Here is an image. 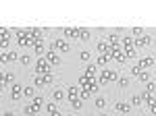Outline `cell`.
Returning <instances> with one entry per match:
<instances>
[{"label": "cell", "instance_id": "cell-12", "mask_svg": "<svg viewBox=\"0 0 156 116\" xmlns=\"http://www.w3.org/2000/svg\"><path fill=\"white\" fill-rule=\"evenodd\" d=\"M135 44H137V46H146V44H150V37H148V35H144V37H140Z\"/></svg>", "mask_w": 156, "mask_h": 116}, {"label": "cell", "instance_id": "cell-15", "mask_svg": "<svg viewBox=\"0 0 156 116\" xmlns=\"http://www.w3.org/2000/svg\"><path fill=\"white\" fill-rule=\"evenodd\" d=\"M62 97H65V91L62 89H56L54 91V100H62Z\"/></svg>", "mask_w": 156, "mask_h": 116}, {"label": "cell", "instance_id": "cell-2", "mask_svg": "<svg viewBox=\"0 0 156 116\" xmlns=\"http://www.w3.org/2000/svg\"><path fill=\"white\" fill-rule=\"evenodd\" d=\"M117 79H119V75H117L115 70H104V73H102V77H100L98 81H100V85H102V83H108V81H117Z\"/></svg>", "mask_w": 156, "mask_h": 116}, {"label": "cell", "instance_id": "cell-11", "mask_svg": "<svg viewBox=\"0 0 156 116\" xmlns=\"http://www.w3.org/2000/svg\"><path fill=\"white\" fill-rule=\"evenodd\" d=\"M115 108H117L119 112H127V110H129V104H125V102H119V104L115 106Z\"/></svg>", "mask_w": 156, "mask_h": 116}, {"label": "cell", "instance_id": "cell-24", "mask_svg": "<svg viewBox=\"0 0 156 116\" xmlns=\"http://www.w3.org/2000/svg\"><path fill=\"white\" fill-rule=\"evenodd\" d=\"M50 116H60V112H58V110H56V112H54V114H50Z\"/></svg>", "mask_w": 156, "mask_h": 116}, {"label": "cell", "instance_id": "cell-14", "mask_svg": "<svg viewBox=\"0 0 156 116\" xmlns=\"http://www.w3.org/2000/svg\"><path fill=\"white\" fill-rule=\"evenodd\" d=\"M23 95L31 97V95H34V87H23Z\"/></svg>", "mask_w": 156, "mask_h": 116}, {"label": "cell", "instance_id": "cell-1", "mask_svg": "<svg viewBox=\"0 0 156 116\" xmlns=\"http://www.w3.org/2000/svg\"><path fill=\"white\" fill-rule=\"evenodd\" d=\"M36 70H37V75H42V73L50 75V62L46 60V58H40V60H37V64H36Z\"/></svg>", "mask_w": 156, "mask_h": 116}, {"label": "cell", "instance_id": "cell-9", "mask_svg": "<svg viewBox=\"0 0 156 116\" xmlns=\"http://www.w3.org/2000/svg\"><path fill=\"white\" fill-rule=\"evenodd\" d=\"M77 37H81V39H87V37H90V31H87V29H77Z\"/></svg>", "mask_w": 156, "mask_h": 116}, {"label": "cell", "instance_id": "cell-25", "mask_svg": "<svg viewBox=\"0 0 156 116\" xmlns=\"http://www.w3.org/2000/svg\"><path fill=\"white\" fill-rule=\"evenodd\" d=\"M4 116H12V112H6V114H4Z\"/></svg>", "mask_w": 156, "mask_h": 116}, {"label": "cell", "instance_id": "cell-23", "mask_svg": "<svg viewBox=\"0 0 156 116\" xmlns=\"http://www.w3.org/2000/svg\"><path fill=\"white\" fill-rule=\"evenodd\" d=\"M73 108H81V100H75V102H71Z\"/></svg>", "mask_w": 156, "mask_h": 116}, {"label": "cell", "instance_id": "cell-5", "mask_svg": "<svg viewBox=\"0 0 156 116\" xmlns=\"http://www.w3.org/2000/svg\"><path fill=\"white\" fill-rule=\"evenodd\" d=\"M50 81H52V75H46V77L37 75V77H36V85H37V87H44V85H46V83H50Z\"/></svg>", "mask_w": 156, "mask_h": 116}, {"label": "cell", "instance_id": "cell-20", "mask_svg": "<svg viewBox=\"0 0 156 116\" xmlns=\"http://www.w3.org/2000/svg\"><path fill=\"white\" fill-rule=\"evenodd\" d=\"M36 52H37V54H42V52H44V46H42V44H36Z\"/></svg>", "mask_w": 156, "mask_h": 116}, {"label": "cell", "instance_id": "cell-22", "mask_svg": "<svg viewBox=\"0 0 156 116\" xmlns=\"http://www.w3.org/2000/svg\"><path fill=\"white\" fill-rule=\"evenodd\" d=\"M148 64H152V58H146V60H142V67H148Z\"/></svg>", "mask_w": 156, "mask_h": 116}, {"label": "cell", "instance_id": "cell-13", "mask_svg": "<svg viewBox=\"0 0 156 116\" xmlns=\"http://www.w3.org/2000/svg\"><path fill=\"white\" fill-rule=\"evenodd\" d=\"M108 58H110L108 54H102V56L98 58V64H106V62H108Z\"/></svg>", "mask_w": 156, "mask_h": 116}, {"label": "cell", "instance_id": "cell-8", "mask_svg": "<svg viewBox=\"0 0 156 116\" xmlns=\"http://www.w3.org/2000/svg\"><path fill=\"white\" fill-rule=\"evenodd\" d=\"M46 60H48L50 64H56V62H58V56H56L54 52H48V58H46Z\"/></svg>", "mask_w": 156, "mask_h": 116}, {"label": "cell", "instance_id": "cell-3", "mask_svg": "<svg viewBox=\"0 0 156 116\" xmlns=\"http://www.w3.org/2000/svg\"><path fill=\"white\" fill-rule=\"evenodd\" d=\"M42 104H44V100H42V97H36V100H34V104L25 108V112H27V114H36L37 110H40V106H42Z\"/></svg>", "mask_w": 156, "mask_h": 116}, {"label": "cell", "instance_id": "cell-16", "mask_svg": "<svg viewBox=\"0 0 156 116\" xmlns=\"http://www.w3.org/2000/svg\"><path fill=\"white\" fill-rule=\"evenodd\" d=\"M46 110H48L50 114H54V112H56V104H48V106H46Z\"/></svg>", "mask_w": 156, "mask_h": 116}, {"label": "cell", "instance_id": "cell-17", "mask_svg": "<svg viewBox=\"0 0 156 116\" xmlns=\"http://www.w3.org/2000/svg\"><path fill=\"white\" fill-rule=\"evenodd\" d=\"M79 58H81V60H85V62H87V60H90V52H81V54H79Z\"/></svg>", "mask_w": 156, "mask_h": 116}, {"label": "cell", "instance_id": "cell-26", "mask_svg": "<svg viewBox=\"0 0 156 116\" xmlns=\"http://www.w3.org/2000/svg\"><path fill=\"white\" fill-rule=\"evenodd\" d=\"M29 116H36V114H29Z\"/></svg>", "mask_w": 156, "mask_h": 116}, {"label": "cell", "instance_id": "cell-18", "mask_svg": "<svg viewBox=\"0 0 156 116\" xmlns=\"http://www.w3.org/2000/svg\"><path fill=\"white\" fill-rule=\"evenodd\" d=\"M104 104H106V102H104L102 97H98V100H96V106H98V108H104Z\"/></svg>", "mask_w": 156, "mask_h": 116}, {"label": "cell", "instance_id": "cell-7", "mask_svg": "<svg viewBox=\"0 0 156 116\" xmlns=\"http://www.w3.org/2000/svg\"><path fill=\"white\" fill-rule=\"evenodd\" d=\"M12 100H19V97H21V95H23V87H21V85H12Z\"/></svg>", "mask_w": 156, "mask_h": 116}, {"label": "cell", "instance_id": "cell-6", "mask_svg": "<svg viewBox=\"0 0 156 116\" xmlns=\"http://www.w3.org/2000/svg\"><path fill=\"white\" fill-rule=\"evenodd\" d=\"M0 60H2V62H12V60H17V52H6V54H2V56H0Z\"/></svg>", "mask_w": 156, "mask_h": 116}, {"label": "cell", "instance_id": "cell-10", "mask_svg": "<svg viewBox=\"0 0 156 116\" xmlns=\"http://www.w3.org/2000/svg\"><path fill=\"white\" fill-rule=\"evenodd\" d=\"M69 100H71V102L77 100V87H69Z\"/></svg>", "mask_w": 156, "mask_h": 116}, {"label": "cell", "instance_id": "cell-21", "mask_svg": "<svg viewBox=\"0 0 156 116\" xmlns=\"http://www.w3.org/2000/svg\"><path fill=\"white\" fill-rule=\"evenodd\" d=\"M21 62H23V64H29V62H31V58H29V56H21Z\"/></svg>", "mask_w": 156, "mask_h": 116}, {"label": "cell", "instance_id": "cell-19", "mask_svg": "<svg viewBox=\"0 0 156 116\" xmlns=\"http://www.w3.org/2000/svg\"><path fill=\"white\" fill-rule=\"evenodd\" d=\"M79 95H81V100H85V97H90V91H87V89H81Z\"/></svg>", "mask_w": 156, "mask_h": 116}, {"label": "cell", "instance_id": "cell-4", "mask_svg": "<svg viewBox=\"0 0 156 116\" xmlns=\"http://www.w3.org/2000/svg\"><path fill=\"white\" fill-rule=\"evenodd\" d=\"M52 48H54V50H60V52H69V50H71V46H69L65 39H56V42L52 44Z\"/></svg>", "mask_w": 156, "mask_h": 116}]
</instances>
